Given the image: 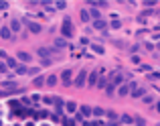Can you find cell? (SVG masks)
<instances>
[{"mask_svg": "<svg viewBox=\"0 0 160 126\" xmlns=\"http://www.w3.org/2000/svg\"><path fill=\"white\" fill-rule=\"evenodd\" d=\"M73 35H75V29H73V23H71V18H69V16H63V23H61V37L69 41Z\"/></svg>", "mask_w": 160, "mask_h": 126, "instance_id": "obj_1", "label": "cell"}, {"mask_svg": "<svg viewBox=\"0 0 160 126\" xmlns=\"http://www.w3.org/2000/svg\"><path fill=\"white\" fill-rule=\"evenodd\" d=\"M22 24L32 33V35H41V33H43V27H41L39 23H35V20H31L28 16H24V18H22Z\"/></svg>", "mask_w": 160, "mask_h": 126, "instance_id": "obj_2", "label": "cell"}, {"mask_svg": "<svg viewBox=\"0 0 160 126\" xmlns=\"http://www.w3.org/2000/svg\"><path fill=\"white\" fill-rule=\"evenodd\" d=\"M73 86L75 87H85L87 86V69H81L77 73V77L73 79Z\"/></svg>", "mask_w": 160, "mask_h": 126, "instance_id": "obj_3", "label": "cell"}, {"mask_svg": "<svg viewBox=\"0 0 160 126\" xmlns=\"http://www.w3.org/2000/svg\"><path fill=\"white\" fill-rule=\"evenodd\" d=\"M89 116H91V106H81L79 108V114L75 116V120H77V122H83V120L89 118Z\"/></svg>", "mask_w": 160, "mask_h": 126, "instance_id": "obj_4", "label": "cell"}, {"mask_svg": "<svg viewBox=\"0 0 160 126\" xmlns=\"http://www.w3.org/2000/svg\"><path fill=\"white\" fill-rule=\"evenodd\" d=\"M61 83L63 86H71V83H73V71L71 69H65L61 73Z\"/></svg>", "mask_w": 160, "mask_h": 126, "instance_id": "obj_5", "label": "cell"}, {"mask_svg": "<svg viewBox=\"0 0 160 126\" xmlns=\"http://www.w3.org/2000/svg\"><path fill=\"white\" fill-rule=\"evenodd\" d=\"M98 79H99V69H95V71H91V73H87V86H89V87H95Z\"/></svg>", "mask_w": 160, "mask_h": 126, "instance_id": "obj_6", "label": "cell"}, {"mask_svg": "<svg viewBox=\"0 0 160 126\" xmlns=\"http://www.w3.org/2000/svg\"><path fill=\"white\" fill-rule=\"evenodd\" d=\"M109 83H112V86H116V87L124 86V83H126V75L124 73H116L112 79H109Z\"/></svg>", "mask_w": 160, "mask_h": 126, "instance_id": "obj_7", "label": "cell"}, {"mask_svg": "<svg viewBox=\"0 0 160 126\" xmlns=\"http://www.w3.org/2000/svg\"><path fill=\"white\" fill-rule=\"evenodd\" d=\"M16 57H18V61H22V65L24 63H31L32 61V55L28 51H16Z\"/></svg>", "mask_w": 160, "mask_h": 126, "instance_id": "obj_8", "label": "cell"}, {"mask_svg": "<svg viewBox=\"0 0 160 126\" xmlns=\"http://www.w3.org/2000/svg\"><path fill=\"white\" fill-rule=\"evenodd\" d=\"M67 47H69V41L67 39H63V37H57V39H55V49H57V51L59 49L63 51V49H67Z\"/></svg>", "mask_w": 160, "mask_h": 126, "instance_id": "obj_9", "label": "cell"}, {"mask_svg": "<svg viewBox=\"0 0 160 126\" xmlns=\"http://www.w3.org/2000/svg\"><path fill=\"white\" fill-rule=\"evenodd\" d=\"M130 96H132L134 100L144 98V96H146V87H136V90H132V92H130Z\"/></svg>", "mask_w": 160, "mask_h": 126, "instance_id": "obj_10", "label": "cell"}, {"mask_svg": "<svg viewBox=\"0 0 160 126\" xmlns=\"http://www.w3.org/2000/svg\"><path fill=\"white\" fill-rule=\"evenodd\" d=\"M79 20H81V23H89V20H91L89 8H81V10H79Z\"/></svg>", "mask_w": 160, "mask_h": 126, "instance_id": "obj_11", "label": "cell"}, {"mask_svg": "<svg viewBox=\"0 0 160 126\" xmlns=\"http://www.w3.org/2000/svg\"><path fill=\"white\" fill-rule=\"evenodd\" d=\"M130 92H132V90H130V86H128V83H124V86H120V87L116 90V94L120 96V98H124V96H128Z\"/></svg>", "mask_w": 160, "mask_h": 126, "instance_id": "obj_12", "label": "cell"}, {"mask_svg": "<svg viewBox=\"0 0 160 126\" xmlns=\"http://www.w3.org/2000/svg\"><path fill=\"white\" fill-rule=\"evenodd\" d=\"M93 29H95V31H106V29H108V23H106L103 18L93 20Z\"/></svg>", "mask_w": 160, "mask_h": 126, "instance_id": "obj_13", "label": "cell"}, {"mask_svg": "<svg viewBox=\"0 0 160 126\" xmlns=\"http://www.w3.org/2000/svg\"><path fill=\"white\" fill-rule=\"evenodd\" d=\"M0 37H2L4 41H12V33H10V29H8V27H2V29H0Z\"/></svg>", "mask_w": 160, "mask_h": 126, "instance_id": "obj_14", "label": "cell"}, {"mask_svg": "<svg viewBox=\"0 0 160 126\" xmlns=\"http://www.w3.org/2000/svg\"><path fill=\"white\" fill-rule=\"evenodd\" d=\"M91 116H95V118H102V116H106V110H103L102 106H95V108H91Z\"/></svg>", "mask_w": 160, "mask_h": 126, "instance_id": "obj_15", "label": "cell"}, {"mask_svg": "<svg viewBox=\"0 0 160 126\" xmlns=\"http://www.w3.org/2000/svg\"><path fill=\"white\" fill-rule=\"evenodd\" d=\"M65 112L67 114H75V112H77V104L75 102H65Z\"/></svg>", "mask_w": 160, "mask_h": 126, "instance_id": "obj_16", "label": "cell"}, {"mask_svg": "<svg viewBox=\"0 0 160 126\" xmlns=\"http://www.w3.org/2000/svg\"><path fill=\"white\" fill-rule=\"evenodd\" d=\"M4 63H6V67H8V69H16V67L20 65V63L16 61L14 57H6V61H4Z\"/></svg>", "mask_w": 160, "mask_h": 126, "instance_id": "obj_17", "label": "cell"}, {"mask_svg": "<svg viewBox=\"0 0 160 126\" xmlns=\"http://www.w3.org/2000/svg\"><path fill=\"white\" fill-rule=\"evenodd\" d=\"M45 83H47V87H55L59 83V77H57V75H49V77L45 79Z\"/></svg>", "mask_w": 160, "mask_h": 126, "instance_id": "obj_18", "label": "cell"}, {"mask_svg": "<svg viewBox=\"0 0 160 126\" xmlns=\"http://www.w3.org/2000/svg\"><path fill=\"white\" fill-rule=\"evenodd\" d=\"M118 120H120L122 124H128V126H130V124L134 122V116H130V114H120V118H118Z\"/></svg>", "mask_w": 160, "mask_h": 126, "instance_id": "obj_19", "label": "cell"}, {"mask_svg": "<svg viewBox=\"0 0 160 126\" xmlns=\"http://www.w3.org/2000/svg\"><path fill=\"white\" fill-rule=\"evenodd\" d=\"M8 29H10V33H12V31L18 33V31H20V20H18V18H12V20H10V27H8Z\"/></svg>", "mask_w": 160, "mask_h": 126, "instance_id": "obj_20", "label": "cell"}, {"mask_svg": "<svg viewBox=\"0 0 160 126\" xmlns=\"http://www.w3.org/2000/svg\"><path fill=\"white\" fill-rule=\"evenodd\" d=\"M108 83H109V79H108V77H99V79H98V83H95V87H98V90H106Z\"/></svg>", "mask_w": 160, "mask_h": 126, "instance_id": "obj_21", "label": "cell"}, {"mask_svg": "<svg viewBox=\"0 0 160 126\" xmlns=\"http://www.w3.org/2000/svg\"><path fill=\"white\" fill-rule=\"evenodd\" d=\"M14 73H16V75H28V67L20 63V65H18V67L14 69Z\"/></svg>", "mask_w": 160, "mask_h": 126, "instance_id": "obj_22", "label": "cell"}, {"mask_svg": "<svg viewBox=\"0 0 160 126\" xmlns=\"http://www.w3.org/2000/svg\"><path fill=\"white\" fill-rule=\"evenodd\" d=\"M89 16L93 20H99V18H102V12H99L98 8H89Z\"/></svg>", "mask_w": 160, "mask_h": 126, "instance_id": "obj_23", "label": "cell"}, {"mask_svg": "<svg viewBox=\"0 0 160 126\" xmlns=\"http://www.w3.org/2000/svg\"><path fill=\"white\" fill-rule=\"evenodd\" d=\"M45 79H47V77H43V75H37V77L32 79V86H35V87H41V86L45 83Z\"/></svg>", "mask_w": 160, "mask_h": 126, "instance_id": "obj_24", "label": "cell"}, {"mask_svg": "<svg viewBox=\"0 0 160 126\" xmlns=\"http://www.w3.org/2000/svg\"><path fill=\"white\" fill-rule=\"evenodd\" d=\"M106 116L109 120H118V118H120V114H118L116 110H106Z\"/></svg>", "mask_w": 160, "mask_h": 126, "instance_id": "obj_25", "label": "cell"}, {"mask_svg": "<svg viewBox=\"0 0 160 126\" xmlns=\"http://www.w3.org/2000/svg\"><path fill=\"white\" fill-rule=\"evenodd\" d=\"M116 90H118V87H116V86H112V83H108V86H106V94L109 96V98L116 94Z\"/></svg>", "mask_w": 160, "mask_h": 126, "instance_id": "obj_26", "label": "cell"}, {"mask_svg": "<svg viewBox=\"0 0 160 126\" xmlns=\"http://www.w3.org/2000/svg\"><path fill=\"white\" fill-rule=\"evenodd\" d=\"M91 49H93V51H95V53H98V55H103V53H106V49H103V47H102V45H95V43H93V45H91Z\"/></svg>", "mask_w": 160, "mask_h": 126, "instance_id": "obj_27", "label": "cell"}, {"mask_svg": "<svg viewBox=\"0 0 160 126\" xmlns=\"http://www.w3.org/2000/svg\"><path fill=\"white\" fill-rule=\"evenodd\" d=\"M53 8H55V10H65V8H67V2H65V0H63V2H55Z\"/></svg>", "mask_w": 160, "mask_h": 126, "instance_id": "obj_28", "label": "cell"}, {"mask_svg": "<svg viewBox=\"0 0 160 126\" xmlns=\"http://www.w3.org/2000/svg\"><path fill=\"white\" fill-rule=\"evenodd\" d=\"M140 49H142V45H132V47L128 49V53H130V55H136V53L140 51Z\"/></svg>", "mask_w": 160, "mask_h": 126, "instance_id": "obj_29", "label": "cell"}, {"mask_svg": "<svg viewBox=\"0 0 160 126\" xmlns=\"http://www.w3.org/2000/svg\"><path fill=\"white\" fill-rule=\"evenodd\" d=\"M53 63H55V59H51V57H47V59H41V65H43V67H51Z\"/></svg>", "mask_w": 160, "mask_h": 126, "instance_id": "obj_30", "label": "cell"}, {"mask_svg": "<svg viewBox=\"0 0 160 126\" xmlns=\"http://www.w3.org/2000/svg\"><path fill=\"white\" fill-rule=\"evenodd\" d=\"M109 27H112V31H118V29H122V20H112Z\"/></svg>", "mask_w": 160, "mask_h": 126, "instance_id": "obj_31", "label": "cell"}, {"mask_svg": "<svg viewBox=\"0 0 160 126\" xmlns=\"http://www.w3.org/2000/svg\"><path fill=\"white\" fill-rule=\"evenodd\" d=\"M134 122H136V126H146V120L142 116H134Z\"/></svg>", "mask_w": 160, "mask_h": 126, "instance_id": "obj_32", "label": "cell"}, {"mask_svg": "<svg viewBox=\"0 0 160 126\" xmlns=\"http://www.w3.org/2000/svg\"><path fill=\"white\" fill-rule=\"evenodd\" d=\"M61 122H63V126H75V122L71 118H67V116H63L61 118Z\"/></svg>", "mask_w": 160, "mask_h": 126, "instance_id": "obj_33", "label": "cell"}, {"mask_svg": "<svg viewBox=\"0 0 160 126\" xmlns=\"http://www.w3.org/2000/svg\"><path fill=\"white\" fill-rule=\"evenodd\" d=\"M41 100H43V102L47 104V106H53V102H55V100H53V96H43Z\"/></svg>", "mask_w": 160, "mask_h": 126, "instance_id": "obj_34", "label": "cell"}, {"mask_svg": "<svg viewBox=\"0 0 160 126\" xmlns=\"http://www.w3.org/2000/svg\"><path fill=\"white\" fill-rule=\"evenodd\" d=\"M148 79H150V81H152V79H160V71H150Z\"/></svg>", "mask_w": 160, "mask_h": 126, "instance_id": "obj_35", "label": "cell"}, {"mask_svg": "<svg viewBox=\"0 0 160 126\" xmlns=\"http://www.w3.org/2000/svg\"><path fill=\"white\" fill-rule=\"evenodd\" d=\"M144 6L150 10V8H154V6H156V0H144Z\"/></svg>", "mask_w": 160, "mask_h": 126, "instance_id": "obj_36", "label": "cell"}, {"mask_svg": "<svg viewBox=\"0 0 160 126\" xmlns=\"http://www.w3.org/2000/svg\"><path fill=\"white\" fill-rule=\"evenodd\" d=\"M142 102H144V104H154V96H148V94H146L144 98H142Z\"/></svg>", "mask_w": 160, "mask_h": 126, "instance_id": "obj_37", "label": "cell"}, {"mask_svg": "<svg viewBox=\"0 0 160 126\" xmlns=\"http://www.w3.org/2000/svg\"><path fill=\"white\" fill-rule=\"evenodd\" d=\"M41 98H43V96H39V94H32V96H31V102H32V104H39V102H41Z\"/></svg>", "mask_w": 160, "mask_h": 126, "instance_id": "obj_38", "label": "cell"}, {"mask_svg": "<svg viewBox=\"0 0 160 126\" xmlns=\"http://www.w3.org/2000/svg\"><path fill=\"white\" fill-rule=\"evenodd\" d=\"M140 71H146V73H150V71H152V65H140Z\"/></svg>", "mask_w": 160, "mask_h": 126, "instance_id": "obj_39", "label": "cell"}, {"mask_svg": "<svg viewBox=\"0 0 160 126\" xmlns=\"http://www.w3.org/2000/svg\"><path fill=\"white\" fill-rule=\"evenodd\" d=\"M39 73V67H28V75H37Z\"/></svg>", "mask_w": 160, "mask_h": 126, "instance_id": "obj_40", "label": "cell"}, {"mask_svg": "<svg viewBox=\"0 0 160 126\" xmlns=\"http://www.w3.org/2000/svg\"><path fill=\"white\" fill-rule=\"evenodd\" d=\"M6 71H8L6 63H4V61H0V73H6Z\"/></svg>", "mask_w": 160, "mask_h": 126, "instance_id": "obj_41", "label": "cell"}, {"mask_svg": "<svg viewBox=\"0 0 160 126\" xmlns=\"http://www.w3.org/2000/svg\"><path fill=\"white\" fill-rule=\"evenodd\" d=\"M144 47H146V51H152V49H154V43H150V41H146V43H144Z\"/></svg>", "mask_w": 160, "mask_h": 126, "instance_id": "obj_42", "label": "cell"}, {"mask_svg": "<svg viewBox=\"0 0 160 126\" xmlns=\"http://www.w3.org/2000/svg\"><path fill=\"white\" fill-rule=\"evenodd\" d=\"M49 118H51V120H53V122H59V120H61V116H59V114H55V112H53V114H51V116H49Z\"/></svg>", "mask_w": 160, "mask_h": 126, "instance_id": "obj_43", "label": "cell"}, {"mask_svg": "<svg viewBox=\"0 0 160 126\" xmlns=\"http://www.w3.org/2000/svg\"><path fill=\"white\" fill-rule=\"evenodd\" d=\"M130 61H132V63H140L142 59H140V57H138V55H130Z\"/></svg>", "mask_w": 160, "mask_h": 126, "instance_id": "obj_44", "label": "cell"}, {"mask_svg": "<svg viewBox=\"0 0 160 126\" xmlns=\"http://www.w3.org/2000/svg\"><path fill=\"white\" fill-rule=\"evenodd\" d=\"M6 8H8V4H6V2H0V10H6Z\"/></svg>", "mask_w": 160, "mask_h": 126, "instance_id": "obj_45", "label": "cell"}, {"mask_svg": "<svg viewBox=\"0 0 160 126\" xmlns=\"http://www.w3.org/2000/svg\"><path fill=\"white\" fill-rule=\"evenodd\" d=\"M154 108H156V110L160 112V102H156V104H154Z\"/></svg>", "mask_w": 160, "mask_h": 126, "instance_id": "obj_46", "label": "cell"}]
</instances>
